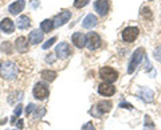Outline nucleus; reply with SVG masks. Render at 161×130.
Wrapping results in <instances>:
<instances>
[{"instance_id": "nucleus-1", "label": "nucleus", "mask_w": 161, "mask_h": 130, "mask_svg": "<svg viewBox=\"0 0 161 130\" xmlns=\"http://www.w3.org/2000/svg\"><path fill=\"white\" fill-rule=\"evenodd\" d=\"M34 63L30 58H11L0 61V79L8 83H23L32 73Z\"/></svg>"}, {"instance_id": "nucleus-2", "label": "nucleus", "mask_w": 161, "mask_h": 130, "mask_svg": "<svg viewBox=\"0 0 161 130\" xmlns=\"http://www.w3.org/2000/svg\"><path fill=\"white\" fill-rule=\"evenodd\" d=\"M99 77L103 82L113 83L118 79V73L112 67H102L99 70Z\"/></svg>"}, {"instance_id": "nucleus-3", "label": "nucleus", "mask_w": 161, "mask_h": 130, "mask_svg": "<svg viewBox=\"0 0 161 130\" xmlns=\"http://www.w3.org/2000/svg\"><path fill=\"white\" fill-rule=\"evenodd\" d=\"M144 52H145V51H144L142 47H138V48L134 51L133 57H132V59H130V62H129V67H128V73H129V74H132L134 70L137 68V66H138L140 62H141V59H142Z\"/></svg>"}, {"instance_id": "nucleus-4", "label": "nucleus", "mask_w": 161, "mask_h": 130, "mask_svg": "<svg viewBox=\"0 0 161 130\" xmlns=\"http://www.w3.org/2000/svg\"><path fill=\"white\" fill-rule=\"evenodd\" d=\"M101 38L97 32H89V35L86 36V46L90 51H94L101 47Z\"/></svg>"}, {"instance_id": "nucleus-5", "label": "nucleus", "mask_w": 161, "mask_h": 130, "mask_svg": "<svg viewBox=\"0 0 161 130\" xmlns=\"http://www.w3.org/2000/svg\"><path fill=\"white\" fill-rule=\"evenodd\" d=\"M32 93H34V97L36 98V99H40V101H42V99H46L47 97H48V87L46 86V84L44 83H36L34 86V90H32Z\"/></svg>"}, {"instance_id": "nucleus-6", "label": "nucleus", "mask_w": 161, "mask_h": 130, "mask_svg": "<svg viewBox=\"0 0 161 130\" xmlns=\"http://www.w3.org/2000/svg\"><path fill=\"white\" fill-rule=\"evenodd\" d=\"M138 34H140V31L137 27H126L122 31V39H124V42H126V43L134 42L136 39H137Z\"/></svg>"}, {"instance_id": "nucleus-7", "label": "nucleus", "mask_w": 161, "mask_h": 130, "mask_svg": "<svg viewBox=\"0 0 161 130\" xmlns=\"http://www.w3.org/2000/svg\"><path fill=\"white\" fill-rule=\"evenodd\" d=\"M94 9L98 12V15L105 16V15H108L110 9V2L109 0H97L94 3Z\"/></svg>"}, {"instance_id": "nucleus-8", "label": "nucleus", "mask_w": 161, "mask_h": 130, "mask_svg": "<svg viewBox=\"0 0 161 130\" xmlns=\"http://www.w3.org/2000/svg\"><path fill=\"white\" fill-rule=\"evenodd\" d=\"M71 48H70V46L67 43H59L57 48H55V54H57V57L60 58V59H66L67 57H70L71 55Z\"/></svg>"}, {"instance_id": "nucleus-9", "label": "nucleus", "mask_w": 161, "mask_h": 130, "mask_svg": "<svg viewBox=\"0 0 161 130\" xmlns=\"http://www.w3.org/2000/svg\"><path fill=\"white\" fill-rule=\"evenodd\" d=\"M70 16H71V12L67 11V9H63L62 12H59L57 16L54 18V26L60 27V26H63V24H66L70 20Z\"/></svg>"}, {"instance_id": "nucleus-10", "label": "nucleus", "mask_w": 161, "mask_h": 130, "mask_svg": "<svg viewBox=\"0 0 161 130\" xmlns=\"http://www.w3.org/2000/svg\"><path fill=\"white\" fill-rule=\"evenodd\" d=\"M98 93L101 94V95H103V97H110V95H113V94L115 93V87L113 86L112 83H108V82L101 83L98 86Z\"/></svg>"}, {"instance_id": "nucleus-11", "label": "nucleus", "mask_w": 161, "mask_h": 130, "mask_svg": "<svg viewBox=\"0 0 161 130\" xmlns=\"http://www.w3.org/2000/svg\"><path fill=\"white\" fill-rule=\"evenodd\" d=\"M71 41H73V43H74L75 47L83 48L85 46H86V35H83L82 32H75V34L73 35Z\"/></svg>"}, {"instance_id": "nucleus-12", "label": "nucleus", "mask_w": 161, "mask_h": 130, "mask_svg": "<svg viewBox=\"0 0 161 130\" xmlns=\"http://www.w3.org/2000/svg\"><path fill=\"white\" fill-rule=\"evenodd\" d=\"M43 31L42 30H32L28 35V42L31 44H38L43 41Z\"/></svg>"}, {"instance_id": "nucleus-13", "label": "nucleus", "mask_w": 161, "mask_h": 130, "mask_svg": "<svg viewBox=\"0 0 161 130\" xmlns=\"http://www.w3.org/2000/svg\"><path fill=\"white\" fill-rule=\"evenodd\" d=\"M26 7V2L24 0H16L15 3H12L11 6L8 7V12L11 15H16V14H20Z\"/></svg>"}, {"instance_id": "nucleus-14", "label": "nucleus", "mask_w": 161, "mask_h": 130, "mask_svg": "<svg viewBox=\"0 0 161 130\" xmlns=\"http://www.w3.org/2000/svg\"><path fill=\"white\" fill-rule=\"evenodd\" d=\"M15 48L19 54H24L28 51V43H27V39L24 36H19L15 42Z\"/></svg>"}, {"instance_id": "nucleus-15", "label": "nucleus", "mask_w": 161, "mask_h": 130, "mask_svg": "<svg viewBox=\"0 0 161 130\" xmlns=\"http://www.w3.org/2000/svg\"><path fill=\"white\" fill-rule=\"evenodd\" d=\"M97 23H98V19H97V16H95V15H93V14H89L87 16L83 19L82 26H83V28H87V30H90V28H93V27L97 26Z\"/></svg>"}, {"instance_id": "nucleus-16", "label": "nucleus", "mask_w": 161, "mask_h": 130, "mask_svg": "<svg viewBox=\"0 0 161 130\" xmlns=\"http://www.w3.org/2000/svg\"><path fill=\"white\" fill-rule=\"evenodd\" d=\"M0 28H2V31H4L6 34H12L14 30H15V24L11 19H3L2 22H0Z\"/></svg>"}, {"instance_id": "nucleus-17", "label": "nucleus", "mask_w": 161, "mask_h": 130, "mask_svg": "<svg viewBox=\"0 0 161 130\" xmlns=\"http://www.w3.org/2000/svg\"><path fill=\"white\" fill-rule=\"evenodd\" d=\"M138 97H141V99L145 102H152L153 101V97H154V94L153 91L150 89H141L140 91H138Z\"/></svg>"}, {"instance_id": "nucleus-18", "label": "nucleus", "mask_w": 161, "mask_h": 130, "mask_svg": "<svg viewBox=\"0 0 161 130\" xmlns=\"http://www.w3.org/2000/svg\"><path fill=\"white\" fill-rule=\"evenodd\" d=\"M31 26V20H30V18L26 16V15H22V16H19L16 19V27L20 28V30H26Z\"/></svg>"}, {"instance_id": "nucleus-19", "label": "nucleus", "mask_w": 161, "mask_h": 130, "mask_svg": "<svg viewBox=\"0 0 161 130\" xmlns=\"http://www.w3.org/2000/svg\"><path fill=\"white\" fill-rule=\"evenodd\" d=\"M95 106L98 107V110L101 113H108V111H110V109L113 107V103H112V101H101V102H98Z\"/></svg>"}, {"instance_id": "nucleus-20", "label": "nucleus", "mask_w": 161, "mask_h": 130, "mask_svg": "<svg viewBox=\"0 0 161 130\" xmlns=\"http://www.w3.org/2000/svg\"><path fill=\"white\" fill-rule=\"evenodd\" d=\"M40 77L47 82H53V81H55V78H57V73L53 71V70H43V71L40 73Z\"/></svg>"}, {"instance_id": "nucleus-21", "label": "nucleus", "mask_w": 161, "mask_h": 130, "mask_svg": "<svg viewBox=\"0 0 161 130\" xmlns=\"http://www.w3.org/2000/svg\"><path fill=\"white\" fill-rule=\"evenodd\" d=\"M22 98H23V91H20V90H16L15 89L14 91L9 94V97H8V102L11 103V105H15L16 102H15V99L19 102V101H22Z\"/></svg>"}, {"instance_id": "nucleus-22", "label": "nucleus", "mask_w": 161, "mask_h": 130, "mask_svg": "<svg viewBox=\"0 0 161 130\" xmlns=\"http://www.w3.org/2000/svg\"><path fill=\"white\" fill-rule=\"evenodd\" d=\"M54 20H51V19H46V20H43L42 23H40V30H42L43 32H50L53 31L54 28Z\"/></svg>"}, {"instance_id": "nucleus-23", "label": "nucleus", "mask_w": 161, "mask_h": 130, "mask_svg": "<svg viewBox=\"0 0 161 130\" xmlns=\"http://www.w3.org/2000/svg\"><path fill=\"white\" fill-rule=\"evenodd\" d=\"M0 50H2L3 54L11 55L12 54V43L11 42H3V44L0 46Z\"/></svg>"}, {"instance_id": "nucleus-24", "label": "nucleus", "mask_w": 161, "mask_h": 130, "mask_svg": "<svg viewBox=\"0 0 161 130\" xmlns=\"http://www.w3.org/2000/svg\"><path fill=\"white\" fill-rule=\"evenodd\" d=\"M32 113H34L35 118H42L44 114H46V109H44V106H35L34 110H32Z\"/></svg>"}, {"instance_id": "nucleus-25", "label": "nucleus", "mask_w": 161, "mask_h": 130, "mask_svg": "<svg viewBox=\"0 0 161 130\" xmlns=\"http://www.w3.org/2000/svg\"><path fill=\"white\" fill-rule=\"evenodd\" d=\"M86 4H89V0H74V7L75 8H82Z\"/></svg>"}, {"instance_id": "nucleus-26", "label": "nucleus", "mask_w": 161, "mask_h": 130, "mask_svg": "<svg viewBox=\"0 0 161 130\" xmlns=\"http://www.w3.org/2000/svg\"><path fill=\"white\" fill-rule=\"evenodd\" d=\"M141 15H142V16H145V18H148V19H150V18H152V12H150V8H149V7H142V8H141Z\"/></svg>"}, {"instance_id": "nucleus-27", "label": "nucleus", "mask_w": 161, "mask_h": 130, "mask_svg": "<svg viewBox=\"0 0 161 130\" xmlns=\"http://www.w3.org/2000/svg\"><path fill=\"white\" fill-rule=\"evenodd\" d=\"M90 114H92V116H94V117H101V116H102V113H101L99 111V110H98V107L97 106H93V109L92 110H90V111H89Z\"/></svg>"}, {"instance_id": "nucleus-28", "label": "nucleus", "mask_w": 161, "mask_h": 130, "mask_svg": "<svg viewBox=\"0 0 161 130\" xmlns=\"http://www.w3.org/2000/svg\"><path fill=\"white\" fill-rule=\"evenodd\" d=\"M55 41H57V38H51V39H50V41H47L46 43H44V44H43V46H42V47H43L44 50H47L48 47H51V46H53V44L55 43Z\"/></svg>"}, {"instance_id": "nucleus-29", "label": "nucleus", "mask_w": 161, "mask_h": 130, "mask_svg": "<svg viewBox=\"0 0 161 130\" xmlns=\"http://www.w3.org/2000/svg\"><path fill=\"white\" fill-rule=\"evenodd\" d=\"M154 59H156V61H158V62H161V46L156 48V51H154Z\"/></svg>"}, {"instance_id": "nucleus-30", "label": "nucleus", "mask_w": 161, "mask_h": 130, "mask_svg": "<svg viewBox=\"0 0 161 130\" xmlns=\"http://www.w3.org/2000/svg\"><path fill=\"white\" fill-rule=\"evenodd\" d=\"M34 107H35V105H34V103H30L28 106H27V109H26V116H27V117L31 116V113H32Z\"/></svg>"}, {"instance_id": "nucleus-31", "label": "nucleus", "mask_w": 161, "mask_h": 130, "mask_svg": "<svg viewBox=\"0 0 161 130\" xmlns=\"http://www.w3.org/2000/svg\"><path fill=\"white\" fill-rule=\"evenodd\" d=\"M82 130H95V129H94L92 122H87V123H85L83 126H82Z\"/></svg>"}, {"instance_id": "nucleus-32", "label": "nucleus", "mask_w": 161, "mask_h": 130, "mask_svg": "<svg viewBox=\"0 0 161 130\" xmlns=\"http://www.w3.org/2000/svg\"><path fill=\"white\" fill-rule=\"evenodd\" d=\"M22 105H18V106H16V109H15V111H14V116L15 117H18L19 118V116H20V113H22Z\"/></svg>"}, {"instance_id": "nucleus-33", "label": "nucleus", "mask_w": 161, "mask_h": 130, "mask_svg": "<svg viewBox=\"0 0 161 130\" xmlns=\"http://www.w3.org/2000/svg\"><path fill=\"white\" fill-rule=\"evenodd\" d=\"M119 107H125V109H133V106H132V105H130V103H128V102H121L119 103Z\"/></svg>"}, {"instance_id": "nucleus-34", "label": "nucleus", "mask_w": 161, "mask_h": 130, "mask_svg": "<svg viewBox=\"0 0 161 130\" xmlns=\"http://www.w3.org/2000/svg\"><path fill=\"white\" fill-rule=\"evenodd\" d=\"M46 61L48 62V63H54V61H55V57H54V54L51 52L50 55H47L46 57Z\"/></svg>"}, {"instance_id": "nucleus-35", "label": "nucleus", "mask_w": 161, "mask_h": 130, "mask_svg": "<svg viewBox=\"0 0 161 130\" xmlns=\"http://www.w3.org/2000/svg\"><path fill=\"white\" fill-rule=\"evenodd\" d=\"M145 123H147L148 125V126L149 127H153V123H152V121H150V118L147 116V117H145Z\"/></svg>"}, {"instance_id": "nucleus-36", "label": "nucleus", "mask_w": 161, "mask_h": 130, "mask_svg": "<svg viewBox=\"0 0 161 130\" xmlns=\"http://www.w3.org/2000/svg\"><path fill=\"white\" fill-rule=\"evenodd\" d=\"M18 127L23 129V121H22V119H19V121H18Z\"/></svg>"}, {"instance_id": "nucleus-37", "label": "nucleus", "mask_w": 161, "mask_h": 130, "mask_svg": "<svg viewBox=\"0 0 161 130\" xmlns=\"http://www.w3.org/2000/svg\"><path fill=\"white\" fill-rule=\"evenodd\" d=\"M39 6V2L38 0H32V7H38Z\"/></svg>"}, {"instance_id": "nucleus-38", "label": "nucleus", "mask_w": 161, "mask_h": 130, "mask_svg": "<svg viewBox=\"0 0 161 130\" xmlns=\"http://www.w3.org/2000/svg\"><path fill=\"white\" fill-rule=\"evenodd\" d=\"M9 130H15V129H9Z\"/></svg>"}]
</instances>
